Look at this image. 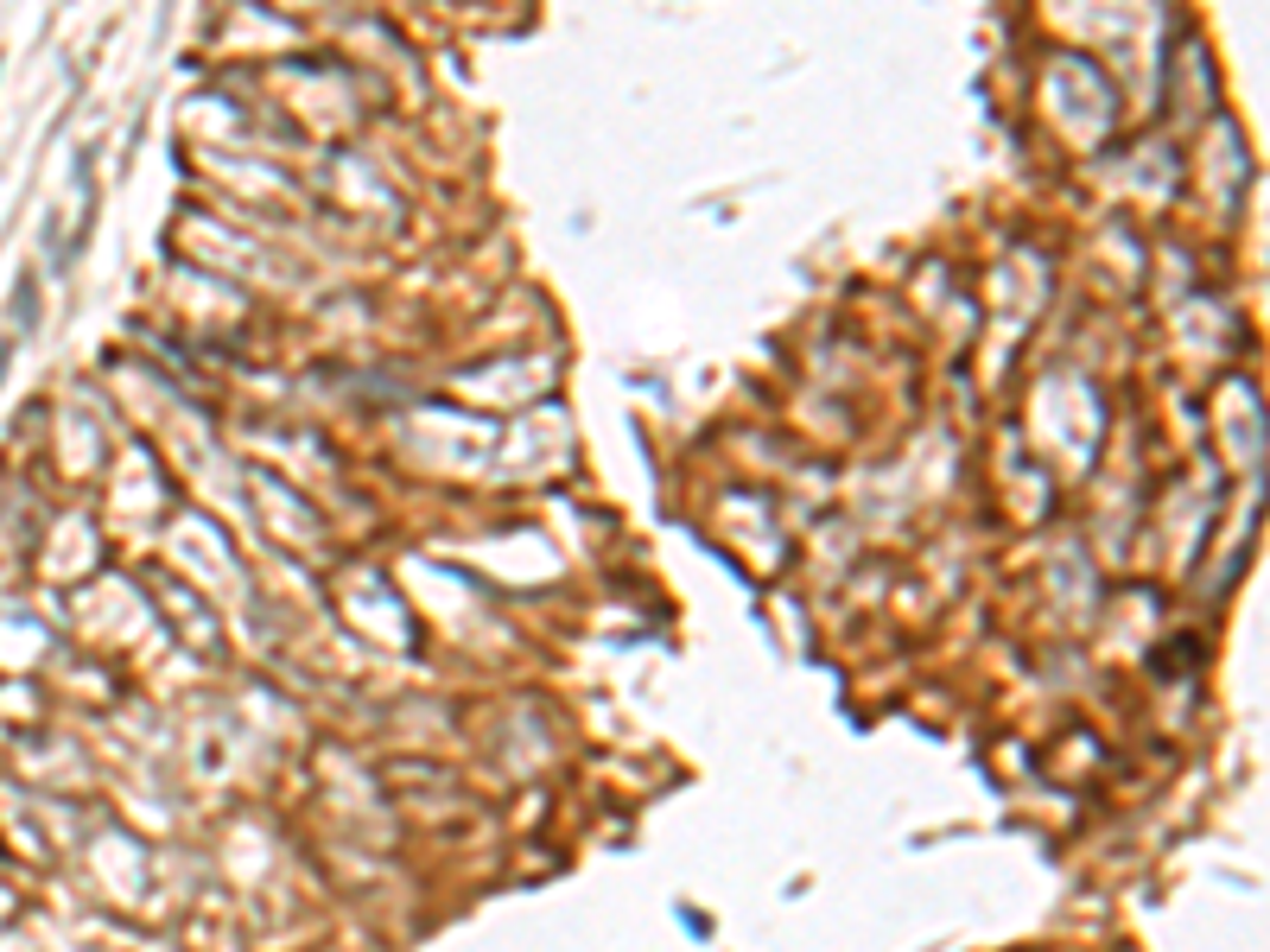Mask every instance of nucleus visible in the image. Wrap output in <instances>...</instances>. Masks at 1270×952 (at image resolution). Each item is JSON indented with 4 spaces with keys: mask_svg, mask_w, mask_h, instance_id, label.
<instances>
[{
    "mask_svg": "<svg viewBox=\"0 0 1270 952\" xmlns=\"http://www.w3.org/2000/svg\"><path fill=\"white\" fill-rule=\"evenodd\" d=\"M0 368H7V350H0Z\"/></svg>",
    "mask_w": 1270,
    "mask_h": 952,
    "instance_id": "1",
    "label": "nucleus"
}]
</instances>
